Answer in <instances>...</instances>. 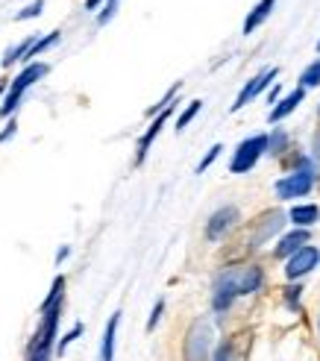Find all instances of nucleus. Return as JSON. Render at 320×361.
<instances>
[{
	"mask_svg": "<svg viewBox=\"0 0 320 361\" xmlns=\"http://www.w3.org/2000/svg\"><path fill=\"white\" fill-rule=\"evenodd\" d=\"M62 317V305H53L50 312H44L39 332L30 341V361H50V353L56 350V326Z\"/></svg>",
	"mask_w": 320,
	"mask_h": 361,
	"instance_id": "nucleus-1",
	"label": "nucleus"
},
{
	"mask_svg": "<svg viewBox=\"0 0 320 361\" xmlns=\"http://www.w3.org/2000/svg\"><path fill=\"white\" fill-rule=\"evenodd\" d=\"M47 65L44 62H30L24 71H21V74H18L15 80H12V85H9V94H6V100H4V106H0V115H12L15 109H18V103H21V97H24V92H27V88L30 85H35V82H39L44 74H47Z\"/></svg>",
	"mask_w": 320,
	"mask_h": 361,
	"instance_id": "nucleus-2",
	"label": "nucleus"
},
{
	"mask_svg": "<svg viewBox=\"0 0 320 361\" xmlns=\"http://www.w3.org/2000/svg\"><path fill=\"white\" fill-rule=\"evenodd\" d=\"M261 153H268V135H253V138L241 141L235 156H233V165H229V171H233V173H247L259 161Z\"/></svg>",
	"mask_w": 320,
	"mask_h": 361,
	"instance_id": "nucleus-3",
	"label": "nucleus"
},
{
	"mask_svg": "<svg viewBox=\"0 0 320 361\" xmlns=\"http://www.w3.org/2000/svg\"><path fill=\"white\" fill-rule=\"evenodd\" d=\"M209 347H211V329L209 323L197 320L185 335V361H209Z\"/></svg>",
	"mask_w": 320,
	"mask_h": 361,
	"instance_id": "nucleus-4",
	"label": "nucleus"
},
{
	"mask_svg": "<svg viewBox=\"0 0 320 361\" xmlns=\"http://www.w3.org/2000/svg\"><path fill=\"white\" fill-rule=\"evenodd\" d=\"M238 297V267H226L223 274L215 279V297H211V305H215L218 312L229 309L233 300Z\"/></svg>",
	"mask_w": 320,
	"mask_h": 361,
	"instance_id": "nucleus-5",
	"label": "nucleus"
},
{
	"mask_svg": "<svg viewBox=\"0 0 320 361\" xmlns=\"http://www.w3.org/2000/svg\"><path fill=\"white\" fill-rule=\"evenodd\" d=\"M314 185V176L309 171H297L285 179H279L276 183V194H279V200H294V197H306Z\"/></svg>",
	"mask_w": 320,
	"mask_h": 361,
	"instance_id": "nucleus-6",
	"label": "nucleus"
},
{
	"mask_svg": "<svg viewBox=\"0 0 320 361\" xmlns=\"http://www.w3.org/2000/svg\"><path fill=\"white\" fill-rule=\"evenodd\" d=\"M238 218H241V214H238L235 206H223V209H218V212L209 218V224H206V238H209V241H221L226 232L238 224Z\"/></svg>",
	"mask_w": 320,
	"mask_h": 361,
	"instance_id": "nucleus-7",
	"label": "nucleus"
},
{
	"mask_svg": "<svg viewBox=\"0 0 320 361\" xmlns=\"http://www.w3.org/2000/svg\"><path fill=\"white\" fill-rule=\"evenodd\" d=\"M317 262H320V250L317 247H300L294 256H288L285 274H288V279H300V276H306L312 267H317Z\"/></svg>",
	"mask_w": 320,
	"mask_h": 361,
	"instance_id": "nucleus-8",
	"label": "nucleus"
},
{
	"mask_svg": "<svg viewBox=\"0 0 320 361\" xmlns=\"http://www.w3.org/2000/svg\"><path fill=\"white\" fill-rule=\"evenodd\" d=\"M276 74H279V71L276 68H264L261 71V74L259 77H253L250 82H247L244 88H241V94H238V100L233 103V112H238V109H244V106L247 103H250L256 94H261L264 92V88H268L271 85V80H276Z\"/></svg>",
	"mask_w": 320,
	"mask_h": 361,
	"instance_id": "nucleus-9",
	"label": "nucleus"
},
{
	"mask_svg": "<svg viewBox=\"0 0 320 361\" xmlns=\"http://www.w3.org/2000/svg\"><path fill=\"white\" fill-rule=\"evenodd\" d=\"M171 109H173V103L168 106V109H162V112H159V115H156V121H153V123L147 126V133L138 138V153H135V161H138V165H141V161L147 159V150H150V144L156 141V135L162 133V126L168 123V118H171Z\"/></svg>",
	"mask_w": 320,
	"mask_h": 361,
	"instance_id": "nucleus-10",
	"label": "nucleus"
},
{
	"mask_svg": "<svg viewBox=\"0 0 320 361\" xmlns=\"http://www.w3.org/2000/svg\"><path fill=\"white\" fill-rule=\"evenodd\" d=\"M118 323H121V312H115L106 323L103 332V344H100V361H115V335H118Z\"/></svg>",
	"mask_w": 320,
	"mask_h": 361,
	"instance_id": "nucleus-11",
	"label": "nucleus"
},
{
	"mask_svg": "<svg viewBox=\"0 0 320 361\" xmlns=\"http://www.w3.org/2000/svg\"><path fill=\"white\" fill-rule=\"evenodd\" d=\"M261 267L250 264V267H238V294H253L259 291V285H261Z\"/></svg>",
	"mask_w": 320,
	"mask_h": 361,
	"instance_id": "nucleus-12",
	"label": "nucleus"
},
{
	"mask_svg": "<svg viewBox=\"0 0 320 361\" xmlns=\"http://www.w3.org/2000/svg\"><path fill=\"white\" fill-rule=\"evenodd\" d=\"M309 244V229H294L291 235H285L279 241V247H276V256H294V252L300 250V247H306Z\"/></svg>",
	"mask_w": 320,
	"mask_h": 361,
	"instance_id": "nucleus-13",
	"label": "nucleus"
},
{
	"mask_svg": "<svg viewBox=\"0 0 320 361\" xmlns=\"http://www.w3.org/2000/svg\"><path fill=\"white\" fill-rule=\"evenodd\" d=\"M273 6H276V0H261V4L244 18V32L250 35V32H256L261 24H264V18H268L271 12H273Z\"/></svg>",
	"mask_w": 320,
	"mask_h": 361,
	"instance_id": "nucleus-14",
	"label": "nucleus"
},
{
	"mask_svg": "<svg viewBox=\"0 0 320 361\" xmlns=\"http://www.w3.org/2000/svg\"><path fill=\"white\" fill-rule=\"evenodd\" d=\"M303 97H306L303 88H297V92H291L288 97H282V100H279V106H273V109H271V121L276 123V121H282L285 115H291V112L297 109V106L303 103Z\"/></svg>",
	"mask_w": 320,
	"mask_h": 361,
	"instance_id": "nucleus-15",
	"label": "nucleus"
},
{
	"mask_svg": "<svg viewBox=\"0 0 320 361\" xmlns=\"http://www.w3.org/2000/svg\"><path fill=\"white\" fill-rule=\"evenodd\" d=\"M288 218L294 221V226L306 229V226L317 224V218H320V209H317V206H294V209H291V214H288Z\"/></svg>",
	"mask_w": 320,
	"mask_h": 361,
	"instance_id": "nucleus-16",
	"label": "nucleus"
},
{
	"mask_svg": "<svg viewBox=\"0 0 320 361\" xmlns=\"http://www.w3.org/2000/svg\"><path fill=\"white\" fill-rule=\"evenodd\" d=\"M32 42H35V35H27V39H24V42H18L15 47H9V50L4 53V59H0V65H4V68H9L12 62H18V59H24V56H27V50L32 47Z\"/></svg>",
	"mask_w": 320,
	"mask_h": 361,
	"instance_id": "nucleus-17",
	"label": "nucleus"
},
{
	"mask_svg": "<svg viewBox=\"0 0 320 361\" xmlns=\"http://www.w3.org/2000/svg\"><path fill=\"white\" fill-rule=\"evenodd\" d=\"M279 226H282V214H279V212H271V214H268V218H264V224L259 226V232H256V238H253V241H256V247H259V244H261L264 238H268V235H273V232H276Z\"/></svg>",
	"mask_w": 320,
	"mask_h": 361,
	"instance_id": "nucleus-18",
	"label": "nucleus"
},
{
	"mask_svg": "<svg viewBox=\"0 0 320 361\" xmlns=\"http://www.w3.org/2000/svg\"><path fill=\"white\" fill-rule=\"evenodd\" d=\"M59 39H62V32H59V30H56V32H50V35H44V39H35V42H32V47L27 50V56H24V59H30V62H32L35 56H39V53L50 50V47L56 44Z\"/></svg>",
	"mask_w": 320,
	"mask_h": 361,
	"instance_id": "nucleus-19",
	"label": "nucleus"
},
{
	"mask_svg": "<svg viewBox=\"0 0 320 361\" xmlns=\"http://www.w3.org/2000/svg\"><path fill=\"white\" fill-rule=\"evenodd\" d=\"M62 294H65V276H56V279H53V288H50L47 300L42 302V314L50 312L53 305H62Z\"/></svg>",
	"mask_w": 320,
	"mask_h": 361,
	"instance_id": "nucleus-20",
	"label": "nucleus"
},
{
	"mask_svg": "<svg viewBox=\"0 0 320 361\" xmlns=\"http://www.w3.org/2000/svg\"><path fill=\"white\" fill-rule=\"evenodd\" d=\"M200 109H203V100H191V106H188V109H185L180 118H176V133H183L185 126L194 121V115H197Z\"/></svg>",
	"mask_w": 320,
	"mask_h": 361,
	"instance_id": "nucleus-21",
	"label": "nucleus"
},
{
	"mask_svg": "<svg viewBox=\"0 0 320 361\" xmlns=\"http://www.w3.org/2000/svg\"><path fill=\"white\" fill-rule=\"evenodd\" d=\"M285 144H288V135H285V130H276L271 138H268V153H282L285 150Z\"/></svg>",
	"mask_w": 320,
	"mask_h": 361,
	"instance_id": "nucleus-22",
	"label": "nucleus"
},
{
	"mask_svg": "<svg viewBox=\"0 0 320 361\" xmlns=\"http://www.w3.org/2000/svg\"><path fill=\"white\" fill-rule=\"evenodd\" d=\"M300 80H303V88L317 85V82H320V59H317V62H312V65L303 71V77H300Z\"/></svg>",
	"mask_w": 320,
	"mask_h": 361,
	"instance_id": "nucleus-23",
	"label": "nucleus"
},
{
	"mask_svg": "<svg viewBox=\"0 0 320 361\" xmlns=\"http://www.w3.org/2000/svg\"><path fill=\"white\" fill-rule=\"evenodd\" d=\"M115 12H118V0H103V9H100V15H97V24H100V27L109 24L112 18H115Z\"/></svg>",
	"mask_w": 320,
	"mask_h": 361,
	"instance_id": "nucleus-24",
	"label": "nucleus"
},
{
	"mask_svg": "<svg viewBox=\"0 0 320 361\" xmlns=\"http://www.w3.org/2000/svg\"><path fill=\"white\" fill-rule=\"evenodd\" d=\"M42 9H44V0H32V4H30L27 9H21L15 18H18V21H27V18H39V15H42Z\"/></svg>",
	"mask_w": 320,
	"mask_h": 361,
	"instance_id": "nucleus-25",
	"label": "nucleus"
},
{
	"mask_svg": "<svg viewBox=\"0 0 320 361\" xmlns=\"http://www.w3.org/2000/svg\"><path fill=\"white\" fill-rule=\"evenodd\" d=\"M80 335H82V323H77V326H74V329H70V332H68V335L59 341V344H56V353L62 355V353L68 350V344H74V341H77Z\"/></svg>",
	"mask_w": 320,
	"mask_h": 361,
	"instance_id": "nucleus-26",
	"label": "nucleus"
},
{
	"mask_svg": "<svg viewBox=\"0 0 320 361\" xmlns=\"http://www.w3.org/2000/svg\"><path fill=\"white\" fill-rule=\"evenodd\" d=\"M221 150H223V147H221V144H215V147H211V150L206 153V159H203V161H200V165H197V173H203V171H206V168L211 165V161H215V159L221 156Z\"/></svg>",
	"mask_w": 320,
	"mask_h": 361,
	"instance_id": "nucleus-27",
	"label": "nucleus"
},
{
	"mask_svg": "<svg viewBox=\"0 0 320 361\" xmlns=\"http://www.w3.org/2000/svg\"><path fill=\"white\" fill-rule=\"evenodd\" d=\"M162 312H165V300H159V302L153 305V314H150V320H147V329H150V332L159 326V317H162Z\"/></svg>",
	"mask_w": 320,
	"mask_h": 361,
	"instance_id": "nucleus-28",
	"label": "nucleus"
},
{
	"mask_svg": "<svg viewBox=\"0 0 320 361\" xmlns=\"http://www.w3.org/2000/svg\"><path fill=\"white\" fill-rule=\"evenodd\" d=\"M215 361H233V344H229V341H226V344H221V347H218Z\"/></svg>",
	"mask_w": 320,
	"mask_h": 361,
	"instance_id": "nucleus-29",
	"label": "nucleus"
},
{
	"mask_svg": "<svg viewBox=\"0 0 320 361\" xmlns=\"http://www.w3.org/2000/svg\"><path fill=\"white\" fill-rule=\"evenodd\" d=\"M15 130H18V123H15V121H12V123H9V126H6V130H4V133H0V144H4V141H9V138H12V135H15Z\"/></svg>",
	"mask_w": 320,
	"mask_h": 361,
	"instance_id": "nucleus-30",
	"label": "nucleus"
},
{
	"mask_svg": "<svg viewBox=\"0 0 320 361\" xmlns=\"http://www.w3.org/2000/svg\"><path fill=\"white\" fill-rule=\"evenodd\" d=\"M300 291H303V288H297V285H294V288H288V302H291V305H297V300H300Z\"/></svg>",
	"mask_w": 320,
	"mask_h": 361,
	"instance_id": "nucleus-31",
	"label": "nucleus"
},
{
	"mask_svg": "<svg viewBox=\"0 0 320 361\" xmlns=\"http://www.w3.org/2000/svg\"><path fill=\"white\" fill-rule=\"evenodd\" d=\"M100 4H103V0H85V9L94 12V9H100Z\"/></svg>",
	"mask_w": 320,
	"mask_h": 361,
	"instance_id": "nucleus-32",
	"label": "nucleus"
},
{
	"mask_svg": "<svg viewBox=\"0 0 320 361\" xmlns=\"http://www.w3.org/2000/svg\"><path fill=\"white\" fill-rule=\"evenodd\" d=\"M68 252H70V250H68V247H62V250L56 252V262H65V259H68Z\"/></svg>",
	"mask_w": 320,
	"mask_h": 361,
	"instance_id": "nucleus-33",
	"label": "nucleus"
},
{
	"mask_svg": "<svg viewBox=\"0 0 320 361\" xmlns=\"http://www.w3.org/2000/svg\"><path fill=\"white\" fill-rule=\"evenodd\" d=\"M276 97H279V88H273V92L268 94V103H276Z\"/></svg>",
	"mask_w": 320,
	"mask_h": 361,
	"instance_id": "nucleus-34",
	"label": "nucleus"
},
{
	"mask_svg": "<svg viewBox=\"0 0 320 361\" xmlns=\"http://www.w3.org/2000/svg\"><path fill=\"white\" fill-rule=\"evenodd\" d=\"M4 92H6V82H4V80H0V94H4Z\"/></svg>",
	"mask_w": 320,
	"mask_h": 361,
	"instance_id": "nucleus-35",
	"label": "nucleus"
},
{
	"mask_svg": "<svg viewBox=\"0 0 320 361\" xmlns=\"http://www.w3.org/2000/svg\"><path fill=\"white\" fill-rule=\"evenodd\" d=\"M317 50H320V42H317Z\"/></svg>",
	"mask_w": 320,
	"mask_h": 361,
	"instance_id": "nucleus-36",
	"label": "nucleus"
}]
</instances>
